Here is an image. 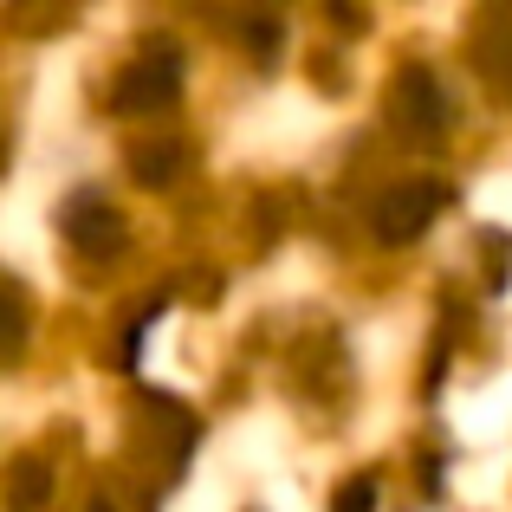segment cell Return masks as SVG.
I'll use <instances>...</instances> for the list:
<instances>
[{
  "instance_id": "obj_9",
  "label": "cell",
  "mask_w": 512,
  "mask_h": 512,
  "mask_svg": "<svg viewBox=\"0 0 512 512\" xmlns=\"http://www.w3.org/2000/svg\"><path fill=\"white\" fill-rule=\"evenodd\" d=\"M480 65L493 72V85L512 91V26H487L480 33Z\"/></svg>"
},
{
  "instance_id": "obj_2",
  "label": "cell",
  "mask_w": 512,
  "mask_h": 512,
  "mask_svg": "<svg viewBox=\"0 0 512 512\" xmlns=\"http://www.w3.org/2000/svg\"><path fill=\"white\" fill-rule=\"evenodd\" d=\"M175 91H182V52H175V46H150L137 65H124V72H117L111 111L117 117L163 111V104H175Z\"/></svg>"
},
{
  "instance_id": "obj_6",
  "label": "cell",
  "mask_w": 512,
  "mask_h": 512,
  "mask_svg": "<svg viewBox=\"0 0 512 512\" xmlns=\"http://www.w3.org/2000/svg\"><path fill=\"white\" fill-rule=\"evenodd\" d=\"M0 325H7V338H0V363H20L26 357V331H33V305H26L20 279L0 286Z\"/></svg>"
},
{
  "instance_id": "obj_12",
  "label": "cell",
  "mask_w": 512,
  "mask_h": 512,
  "mask_svg": "<svg viewBox=\"0 0 512 512\" xmlns=\"http://www.w3.org/2000/svg\"><path fill=\"white\" fill-rule=\"evenodd\" d=\"M331 13H338L344 26H357V7H350V0H331Z\"/></svg>"
},
{
  "instance_id": "obj_3",
  "label": "cell",
  "mask_w": 512,
  "mask_h": 512,
  "mask_svg": "<svg viewBox=\"0 0 512 512\" xmlns=\"http://www.w3.org/2000/svg\"><path fill=\"white\" fill-rule=\"evenodd\" d=\"M59 234L72 240L78 253L104 260V253L124 247V214H117L98 188H72V195H65V208H59Z\"/></svg>"
},
{
  "instance_id": "obj_10",
  "label": "cell",
  "mask_w": 512,
  "mask_h": 512,
  "mask_svg": "<svg viewBox=\"0 0 512 512\" xmlns=\"http://www.w3.org/2000/svg\"><path fill=\"white\" fill-rule=\"evenodd\" d=\"M331 512H376V480H370V474L344 480V487H338V500H331Z\"/></svg>"
},
{
  "instance_id": "obj_11",
  "label": "cell",
  "mask_w": 512,
  "mask_h": 512,
  "mask_svg": "<svg viewBox=\"0 0 512 512\" xmlns=\"http://www.w3.org/2000/svg\"><path fill=\"white\" fill-rule=\"evenodd\" d=\"M85 512H124V506H117V493H91V506Z\"/></svg>"
},
{
  "instance_id": "obj_1",
  "label": "cell",
  "mask_w": 512,
  "mask_h": 512,
  "mask_svg": "<svg viewBox=\"0 0 512 512\" xmlns=\"http://www.w3.org/2000/svg\"><path fill=\"white\" fill-rule=\"evenodd\" d=\"M441 208H448V182L415 175V182H396V188H383V195H376L370 234L383 240V247H415V240L441 221Z\"/></svg>"
},
{
  "instance_id": "obj_7",
  "label": "cell",
  "mask_w": 512,
  "mask_h": 512,
  "mask_svg": "<svg viewBox=\"0 0 512 512\" xmlns=\"http://www.w3.org/2000/svg\"><path fill=\"white\" fill-rule=\"evenodd\" d=\"M182 169H188V150H182V143H143V150L130 156V175H137L143 188H169Z\"/></svg>"
},
{
  "instance_id": "obj_4",
  "label": "cell",
  "mask_w": 512,
  "mask_h": 512,
  "mask_svg": "<svg viewBox=\"0 0 512 512\" xmlns=\"http://www.w3.org/2000/svg\"><path fill=\"white\" fill-rule=\"evenodd\" d=\"M389 117L402 130H415V137H441L448 130V91H441V78L428 65H402L396 85H389Z\"/></svg>"
},
{
  "instance_id": "obj_8",
  "label": "cell",
  "mask_w": 512,
  "mask_h": 512,
  "mask_svg": "<svg viewBox=\"0 0 512 512\" xmlns=\"http://www.w3.org/2000/svg\"><path fill=\"white\" fill-rule=\"evenodd\" d=\"M85 7V0H13V33H26V39H39V33H59L72 13Z\"/></svg>"
},
{
  "instance_id": "obj_5",
  "label": "cell",
  "mask_w": 512,
  "mask_h": 512,
  "mask_svg": "<svg viewBox=\"0 0 512 512\" xmlns=\"http://www.w3.org/2000/svg\"><path fill=\"white\" fill-rule=\"evenodd\" d=\"M52 487H59L52 461L20 454V461L7 467V512H46V506H52Z\"/></svg>"
}]
</instances>
